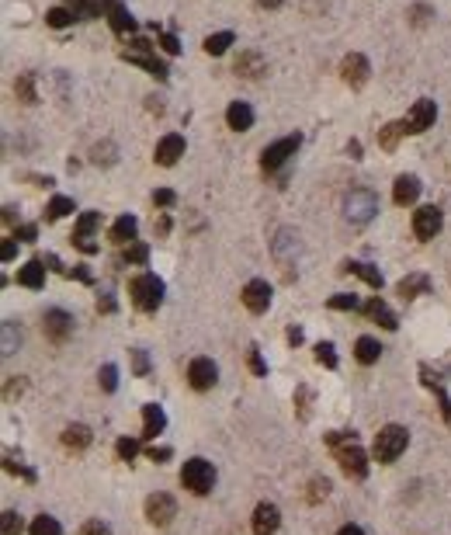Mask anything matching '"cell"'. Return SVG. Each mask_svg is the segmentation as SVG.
<instances>
[{"mask_svg": "<svg viewBox=\"0 0 451 535\" xmlns=\"http://www.w3.org/2000/svg\"><path fill=\"white\" fill-rule=\"evenodd\" d=\"M188 379H191V386L195 389H212L215 386V379H219V369H215V362L212 358H195L191 365H188Z\"/></svg>", "mask_w": 451, "mask_h": 535, "instance_id": "30bf717a", "label": "cell"}, {"mask_svg": "<svg viewBox=\"0 0 451 535\" xmlns=\"http://www.w3.org/2000/svg\"><path fill=\"white\" fill-rule=\"evenodd\" d=\"M410 445V431L403 424H385L375 438V459L378 462H396Z\"/></svg>", "mask_w": 451, "mask_h": 535, "instance_id": "7a4b0ae2", "label": "cell"}, {"mask_svg": "<svg viewBox=\"0 0 451 535\" xmlns=\"http://www.w3.org/2000/svg\"><path fill=\"white\" fill-rule=\"evenodd\" d=\"M181 483H184L191 494L205 497L208 490L215 487V466H212L208 459H202V455L188 459V462H184V469H181Z\"/></svg>", "mask_w": 451, "mask_h": 535, "instance_id": "3957f363", "label": "cell"}, {"mask_svg": "<svg viewBox=\"0 0 451 535\" xmlns=\"http://www.w3.org/2000/svg\"><path fill=\"white\" fill-rule=\"evenodd\" d=\"M354 355H358V362H361V365H375V362L382 358V344H378L375 337H358Z\"/></svg>", "mask_w": 451, "mask_h": 535, "instance_id": "603a6c76", "label": "cell"}, {"mask_svg": "<svg viewBox=\"0 0 451 535\" xmlns=\"http://www.w3.org/2000/svg\"><path fill=\"white\" fill-rule=\"evenodd\" d=\"M18 341H21V334L7 320V324H4V355H14V351H18Z\"/></svg>", "mask_w": 451, "mask_h": 535, "instance_id": "74e56055", "label": "cell"}, {"mask_svg": "<svg viewBox=\"0 0 451 535\" xmlns=\"http://www.w3.org/2000/svg\"><path fill=\"white\" fill-rule=\"evenodd\" d=\"M330 310H361V299L354 292H337L330 299Z\"/></svg>", "mask_w": 451, "mask_h": 535, "instance_id": "d590c367", "label": "cell"}, {"mask_svg": "<svg viewBox=\"0 0 451 535\" xmlns=\"http://www.w3.org/2000/svg\"><path fill=\"white\" fill-rule=\"evenodd\" d=\"M18 98L25 101V105H35L39 98H35V77L32 74H21L18 77Z\"/></svg>", "mask_w": 451, "mask_h": 535, "instance_id": "836d02e7", "label": "cell"}, {"mask_svg": "<svg viewBox=\"0 0 451 535\" xmlns=\"http://www.w3.org/2000/svg\"><path fill=\"white\" fill-rule=\"evenodd\" d=\"M153 202H157L160 208H170L174 202H177V195H174L170 188H160V192H153Z\"/></svg>", "mask_w": 451, "mask_h": 535, "instance_id": "7dc6e473", "label": "cell"}, {"mask_svg": "<svg viewBox=\"0 0 451 535\" xmlns=\"http://www.w3.org/2000/svg\"><path fill=\"white\" fill-rule=\"evenodd\" d=\"M101 386H104L108 393H115V386H119V369H115V365H104V369H101Z\"/></svg>", "mask_w": 451, "mask_h": 535, "instance_id": "ee69618b", "label": "cell"}, {"mask_svg": "<svg viewBox=\"0 0 451 535\" xmlns=\"http://www.w3.org/2000/svg\"><path fill=\"white\" fill-rule=\"evenodd\" d=\"M125 261L128 264H146L150 261V247L146 244H132V247L125 250Z\"/></svg>", "mask_w": 451, "mask_h": 535, "instance_id": "f35d334b", "label": "cell"}, {"mask_svg": "<svg viewBox=\"0 0 451 535\" xmlns=\"http://www.w3.org/2000/svg\"><path fill=\"white\" fill-rule=\"evenodd\" d=\"M316 362L327 365V369H337V351H333V344H316Z\"/></svg>", "mask_w": 451, "mask_h": 535, "instance_id": "ab89813d", "label": "cell"}, {"mask_svg": "<svg viewBox=\"0 0 451 535\" xmlns=\"http://www.w3.org/2000/svg\"><path fill=\"white\" fill-rule=\"evenodd\" d=\"M177 515V504H174V497L167 494H153L150 500H146V518L153 522V525H170V518Z\"/></svg>", "mask_w": 451, "mask_h": 535, "instance_id": "7c38bea8", "label": "cell"}, {"mask_svg": "<svg viewBox=\"0 0 451 535\" xmlns=\"http://www.w3.org/2000/svg\"><path fill=\"white\" fill-rule=\"evenodd\" d=\"M282 4H285V0H260V7H271V11H275V7H282Z\"/></svg>", "mask_w": 451, "mask_h": 535, "instance_id": "91938a15", "label": "cell"}, {"mask_svg": "<svg viewBox=\"0 0 451 535\" xmlns=\"http://www.w3.org/2000/svg\"><path fill=\"white\" fill-rule=\"evenodd\" d=\"M150 459H153V462H164V459H170V449H157V445H153V449H150Z\"/></svg>", "mask_w": 451, "mask_h": 535, "instance_id": "f5cc1de1", "label": "cell"}, {"mask_svg": "<svg viewBox=\"0 0 451 535\" xmlns=\"http://www.w3.org/2000/svg\"><path fill=\"white\" fill-rule=\"evenodd\" d=\"M122 56L128 59V63H139V66H146V70H150L153 77L167 81V63H164V59H157L153 52H128V49H125Z\"/></svg>", "mask_w": 451, "mask_h": 535, "instance_id": "ffe728a7", "label": "cell"}, {"mask_svg": "<svg viewBox=\"0 0 451 535\" xmlns=\"http://www.w3.org/2000/svg\"><path fill=\"white\" fill-rule=\"evenodd\" d=\"M181 157H184V136H177V132L164 136V139L157 143V150H153V160L160 167H174Z\"/></svg>", "mask_w": 451, "mask_h": 535, "instance_id": "9c48e42d", "label": "cell"}, {"mask_svg": "<svg viewBox=\"0 0 451 535\" xmlns=\"http://www.w3.org/2000/svg\"><path fill=\"white\" fill-rule=\"evenodd\" d=\"M164 428H167L164 407H157V404H146V407H143V438H157V435H160Z\"/></svg>", "mask_w": 451, "mask_h": 535, "instance_id": "e0dca14e", "label": "cell"}, {"mask_svg": "<svg viewBox=\"0 0 451 535\" xmlns=\"http://www.w3.org/2000/svg\"><path fill=\"white\" fill-rule=\"evenodd\" d=\"M112 153H115V146H112V143H104V146H94L90 160H94V164H115V157H112Z\"/></svg>", "mask_w": 451, "mask_h": 535, "instance_id": "b9f144b4", "label": "cell"}, {"mask_svg": "<svg viewBox=\"0 0 451 535\" xmlns=\"http://www.w3.org/2000/svg\"><path fill=\"white\" fill-rule=\"evenodd\" d=\"M434 119H438V105H434L431 98H420V101L413 105V112L407 115V129H410V132H423V129L434 125Z\"/></svg>", "mask_w": 451, "mask_h": 535, "instance_id": "8fae6325", "label": "cell"}, {"mask_svg": "<svg viewBox=\"0 0 451 535\" xmlns=\"http://www.w3.org/2000/svg\"><path fill=\"white\" fill-rule=\"evenodd\" d=\"M403 132H410V129H407V119H403V122H392V125H385V129H382V132H378V143H382V146H385V150H392V146H396V139H399V136H403Z\"/></svg>", "mask_w": 451, "mask_h": 535, "instance_id": "1f68e13d", "label": "cell"}, {"mask_svg": "<svg viewBox=\"0 0 451 535\" xmlns=\"http://www.w3.org/2000/svg\"><path fill=\"white\" fill-rule=\"evenodd\" d=\"M32 535H63V529H59V522L52 515H39L32 522Z\"/></svg>", "mask_w": 451, "mask_h": 535, "instance_id": "d6a6232c", "label": "cell"}, {"mask_svg": "<svg viewBox=\"0 0 451 535\" xmlns=\"http://www.w3.org/2000/svg\"><path fill=\"white\" fill-rule=\"evenodd\" d=\"M250 365H253L257 375H267V365H264V358L257 355V348H250Z\"/></svg>", "mask_w": 451, "mask_h": 535, "instance_id": "f907efd6", "label": "cell"}, {"mask_svg": "<svg viewBox=\"0 0 451 535\" xmlns=\"http://www.w3.org/2000/svg\"><path fill=\"white\" fill-rule=\"evenodd\" d=\"M136 452H139V442H132V438H122V442H119V455H122L125 462H132Z\"/></svg>", "mask_w": 451, "mask_h": 535, "instance_id": "bcb514c9", "label": "cell"}, {"mask_svg": "<svg viewBox=\"0 0 451 535\" xmlns=\"http://www.w3.org/2000/svg\"><path fill=\"white\" fill-rule=\"evenodd\" d=\"M18 286H25V288L45 286V268H42V261H28L25 268H18Z\"/></svg>", "mask_w": 451, "mask_h": 535, "instance_id": "44dd1931", "label": "cell"}, {"mask_svg": "<svg viewBox=\"0 0 451 535\" xmlns=\"http://www.w3.org/2000/svg\"><path fill=\"white\" fill-rule=\"evenodd\" d=\"M337 535H365V529H361V525H344Z\"/></svg>", "mask_w": 451, "mask_h": 535, "instance_id": "9f6ffc18", "label": "cell"}, {"mask_svg": "<svg viewBox=\"0 0 451 535\" xmlns=\"http://www.w3.org/2000/svg\"><path fill=\"white\" fill-rule=\"evenodd\" d=\"M226 122H229V129H236V132H246V129L253 125V108H250L246 101H233V105L226 108Z\"/></svg>", "mask_w": 451, "mask_h": 535, "instance_id": "ac0fdd59", "label": "cell"}, {"mask_svg": "<svg viewBox=\"0 0 451 535\" xmlns=\"http://www.w3.org/2000/svg\"><path fill=\"white\" fill-rule=\"evenodd\" d=\"M101 226V212H83L77 219V230H73V244L77 240H90V233Z\"/></svg>", "mask_w": 451, "mask_h": 535, "instance_id": "83f0119b", "label": "cell"}, {"mask_svg": "<svg viewBox=\"0 0 451 535\" xmlns=\"http://www.w3.org/2000/svg\"><path fill=\"white\" fill-rule=\"evenodd\" d=\"M427 288H431V278H427L423 271H416V275H410V278L399 282V295H403V299H416V295L427 292Z\"/></svg>", "mask_w": 451, "mask_h": 535, "instance_id": "4316f807", "label": "cell"}, {"mask_svg": "<svg viewBox=\"0 0 451 535\" xmlns=\"http://www.w3.org/2000/svg\"><path fill=\"white\" fill-rule=\"evenodd\" d=\"M132 369H136V375H146V372H150V355H146L143 348L132 351Z\"/></svg>", "mask_w": 451, "mask_h": 535, "instance_id": "7bdbcfd3", "label": "cell"}, {"mask_svg": "<svg viewBox=\"0 0 451 535\" xmlns=\"http://www.w3.org/2000/svg\"><path fill=\"white\" fill-rule=\"evenodd\" d=\"M73 212V199H66V195H56L52 202H49V219H63V216H70Z\"/></svg>", "mask_w": 451, "mask_h": 535, "instance_id": "8d00e7d4", "label": "cell"}, {"mask_svg": "<svg viewBox=\"0 0 451 535\" xmlns=\"http://www.w3.org/2000/svg\"><path fill=\"white\" fill-rule=\"evenodd\" d=\"M340 74H344V81L351 83V87H361V83L368 81V59L361 56V52H351V56H344V63H340Z\"/></svg>", "mask_w": 451, "mask_h": 535, "instance_id": "4fadbf2b", "label": "cell"}, {"mask_svg": "<svg viewBox=\"0 0 451 535\" xmlns=\"http://www.w3.org/2000/svg\"><path fill=\"white\" fill-rule=\"evenodd\" d=\"M108 21H112V28H115L119 35H125V32H136V18H132L125 7H112V11H108Z\"/></svg>", "mask_w": 451, "mask_h": 535, "instance_id": "f546056e", "label": "cell"}, {"mask_svg": "<svg viewBox=\"0 0 451 535\" xmlns=\"http://www.w3.org/2000/svg\"><path fill=\"white\" fill-rule=\"evenodd\" d=\"M132 302L143 310V313H153V310H160V302H164V282L157 278V275H139V278H132Z\"/></svg>", "mask_w": 451, "mask_h": 535, "instance_id": "277c9868", "label": "cell"}, {"mask_svg": "<svg viewBox=\"0 0 451 535\" xmlns=\"http://www.w3.org/2000/svg\"><path fill=\"white\" fill-rule=\"evenodd\" d=\"M299 233H291V230H282L278 233V240H275V257L278 261H288V254H299Z\"/></svg>", "mask_w": 451, "mask_h": 535, "instance_id": "484cf974", "label": "cell"}, {"mask_svg": "<svg viewBox=\"0 0 451 535\" xmlns=\"http://www.w3.org/2000/svg\"><path fill=\"white\" fill-rule=\"evenodd\" d=\"M299 143H302L299 136H285V139H278V143L264 146V153H260V167H264V170H278L282 164H288V157H295Z\"/></svg>", "mask_w": 451, "mask_h": 535, "instance_id": "8992f818", "label": "cell"}, {"mask_svg": "<svg viewBox=\"0 0 451 535\" xmlns=\"http://www.w3.org/2000/svg\"><path fill=\"white\" fill-rule=\"evenodd\" d=\"M365 310H368V317H371V320H375V324H382V327H385V330H396V327H399V320H396V313H392V310H389V306H385L382 299H371V302H368V306H365Z\"/></svg>", "mask_w": 451, "mask_h": 535, "instance_id": "7402d4cb", "label": "cell"}, {"mask_svg": "<svg viewBox=\"0 0 451 535\" xmlns=\"http://www.w3.org/2000/svg\"><path fill=\"white\" fill-rule=\"evenodd\" d=\"M378 212V199H375V192H368V188H354V192H347V199H344V216L351 219V223H368L371 216Z\"/></svg>", "mask_w": 451, "mask_h": 535, "instance_id": "5b68a950", "label": "cell"}, {"mask_svg": "<svg viewBox=\"0 0 451 535\" xmlns=\"http://www.w3.org/2000/svg\"><path fill=\"white\" fill-rule=\"evenodd\" d=\"M80 535H112V529H108L101 518H90V522L80 529Z\"/></svg>", "mask_w": 451, "mask_h": 535, "instance_id": "f6af8a7d", "label": "cell"}, {"mask_svg": "<svg viewBox=\"0 0 451 535\" xmlns=\"http://www.w3.org/2000/svg\"><path fill=\"white\" fill-rule=\"evenodd\" d=\"M392 199H396V206H413V202L420 199V181H416L413 174H403V177H396Z\"/></svg>", "mask_w": 451, "mask_h": 535, "instance_id": "2e32d148", "label": "cell"}, {"mask_svg": "<svg viewBox=\"0 0 451 535\" xmlns=\"http://www.w3.org/2000/svg\"><path fill=\"white\" fill-rule=\"evenodd\" d=\"M282 525V511L275 504H257L253 511V535H275Z\"/></svg>", "mask_w": 451, "mask_h": 535, "instance_id": "5bb4252c", "label": "cell"}, {"mask_svg": "<svg viewBox=\"0 0 451 535\" xmlns=\"http://www.w3.org/2000/svg\"><path fill=\"white\" fill-rule=\"evenodd\" d=\"M288 341H291V344H302V330L291 327V330H288Z\"/></svg>", "mask_w": 451, "mask_h": 535, "instance_id": "680465c9", "label": "cell"}, {"mask_svg": "<svg viewBox=\"0 0 451 535\" xmlns=\"http://www.w3.org/2000/svg\"><path fill=\"white\" fill-rule=\"evenodd\" d=\"M327 490H330V483H327V480H313V494H309V500L316 504L320 497H327Z\"/></svg>", "mask_w": 451, "mask_h": 535, "instance_id": "681fc988", "label": "cell"}, {"mask_svg": "<svg viewBox=\"0 0 451 535\" xmlns=\"http://www.w3.org/2000/svg\"><path fill=\"white\" fill-rule=\"evenodd\" d=\"M0 535H21V515L18 511H4V532Z\"/></svg>", "mask_w": 451, "mask_h": 535, "instance_id": "60d3db41", "label": "cell"}, {"mask_svg": "<svg viewBox=\"0 0 451 535\" xmlns=\"http://www.w3.org/2000/svg\"><path fill=\"white\" fill-rule=\"evenodd\" d=\"M233 42H236V35H233V32H215V35H208V39H205V52H208V56H222V52H226Z\"/></svg>", "mask_w": 451, "mask_h": 535, "instance_id": "4dcf8cb0", "label": "cell"}, {"mask_svg": "<svg viewBox=\"0 0 451 535\" xmlns=\"http://www.w3.org/2000/svg\"><path fill=\"white\" fill-rule=\"evenodd\" d=\"M97 310H104V313H112V310H115V299H112V295L104 292V299H97Z\"/></svg>", "mask_w": 451, "mask_h": 535, "instance_id": "db71d44e", "label": "cell"}, {"mask_svg": "<svg viewBox=\"0 0 451 535\" xmlns=\"http://www.w3.org/2000/svg\"><path fill=\"white\" fill-rule=\"evenodd\" d=\"M340 271H347V275H358V278H365L371 288H382V271L378 268H371V264H361V261H347Z\"/></svg>", "mask_w": 451, "mask_h": 535, "instance_id": "cb8c5ba5", "label": "cell"}, {"mask_svg": "<svg viewBox=\"0 0 451 535\" xmlns=\"http://www.w3.org/2000/svg\"><path fill=\"white\" fill-rule=\"evenodd\" d=\"M90 428H83V424H70L66 431H63V445L66 449H87L90 445Z\"/></svg>", "mask_w": 451, "mask_h": 535, "instance_id": "d4e9b609", "label": "cell"}, {"mask_svg": "<svg viewBox=\"0 0 451 535\" xmlns=\"http://www.w3.org/2000/svg\"><path fill=\"white\" fill-rule=\"evenodd\" d=\"M45 21H49L52 28H66L70 21H77V14H73V11H66V7H52V11L45 14Z\"/></svg>", "mask_w": 451, "mask_h": 535, "instance_id": "e575fe53", "label": "cell"}, {"mask_svg": "<svg viewBox=\"0 0 451 535\" xmlns=\"http://www.w3.org/2000/svg\"><path fill=\"white\" fill-rule=\"evenodd\" d=\"M236 74H243V77H250V81H257V77H264V74H267V59H264L260 52H243V56L236 59Z\"/></svg>", "mask_w": 451, "mask_h": 535, "instance_id": "d6986e66", "label": "cell"}, {"mask_svg": "<svg viewBox=\"0 0 451 535\" xmlns=\"http://www.w3.org/2000/svg\"><path fill=\"white\" fill-rule=\"evenodd\" d=\"M11 257H14V244H11V240H7V244H4V247H0V261H11Z\"/></svg>", "mask_w": 451, "mask_h": 535, "instance_id": "6f0895ef", "label": "cell"}, {"mask_svg": "<svg viewBox=\"0 0 451 535\" xmlns=\"http://www.w3.org/2000/svg\"><path fill=\"white\" fill-rule=\"evenodd\" d=\"M413 14H416L413 21H416V25H423V21H427V14H431V7H413Z\"/></svg>", "mask_w": 451, "mask_h": 535, "instance_id": "11a10c76", "label": "cell"}, {"mask_svg": "<svg viewBox=\"0 0 451 535\" xmlns=\"http://www.w3.org/2000/svg\"><path fill=\"white\" fill-rule=\"evenodd\" d=\"M243 306L250 310V313H267V306H271V286H267L264 278H253V282H246V288H243Z\"/></svg>", "mask_w": 451, "mask_h": 535, "instance_id": "ba28073f", "label": "cell"}, {"mask_svg": "<svg viewBox=\"0 0 451 535\" xmlns=\"http://www.w3.org/2000/svg\"><path fill=\"white\" fill-rule=\"evenodd\" d=\"M327 445L337 452L340 469H344L351 480H365V473H368V455L361 452L354 431H333V435H327Z\"/></svg>", "mask_w": 451, "mask_h": 535, "instance_id": "6da1fadb", "label": "cell"}, {"mask_svg": "<svg viewBox=\"0 0 451 535\" xmlns=\"http://www.w3.org/2000/svg\"><path fill=\"white\" fill-rule=\"evenodd\" d=\"M136 216H122V219H115V226H112V240L115 244H128L132 237H136Z\"/></svg>", "mask_w": 451, "mask_h": 535, "instance_id": "f1b7e54d", "label": "cell"}, {"mask_svg": "<svg viewBox=\"0 0 451 535\" xmlns=\"http://www.w3.org/2000/svg\"><path fill=\"white\" fill-rule=\"evenodd\" d=\"M160 45H164L170 56H174V52H181V45H177V35H174V32H164V35H160Z\"/></svg>", "mask_w": 451, "mask_h": 535, "instance_id": "c3c4849f", "label": "cell"}, {"mask_svg": "<svg viewBox=\"0 0 451 535\" xmlns=\"http://www.w3.org/2000/svg\"><path fill=\"white\" fill-rule=\"evenodd\" d=\"M441 208L438 206H423L416 208V216H413V233L420 237V240H434L438 233H441Z\"/></svg>", "mask_w": 451, "mask_h": 535, "instance_id": "52a82bcc", "label": "cell"}, {"mask_svg": "<svg viewBox=\"0 0 451 535\" xmlns=\"http://www.w3.org/2000/svg\"><path fill=\"white\" fill-rule=\"evenodd\" d=\"M14 240H35V226H21V230L14 233Z\"/></svg>", "mask_w": 451, "mask_h": 535, "instance_id": "816d5d0a", "label": "cell"}, {"mask_svg": "<svg viewBox=\"0 0 451 535\" xmlns=\"http://www.w3.org/2000/svg\"><path fill=\"white\" fill-rule=\"evenodd\" d=\"M70 330H73V317H70V313H63V310H49V313H45V334H49L56 344H63V341L70 337Z\"/></svg>", "mask_w": 451, "mask_h": 535, "instance_id": "9a60e30c", "label": "cell"}]
</instances>
